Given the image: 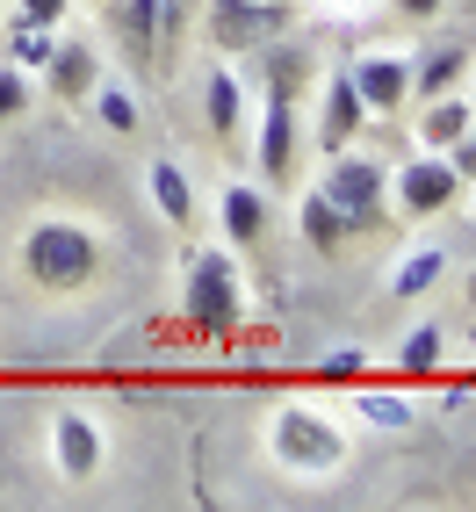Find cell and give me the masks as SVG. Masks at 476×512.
<instances>
[{"instance_id": "1", "label": "cell", "mask_w": 476, "mask_h": 512, "mask_svg": "<svg viewBox=\"0 0 476 512\" xmlns=\"http://www.w3.org/2000/svg\"><path fill=\"white\" fill-rule=\"evenodd\" d=\"M267 455L289 476H303V484H332V476L347 469L354 440L332 412H318V404H282V412L267 419Z\"/></svg>"}, {"instance_id": "2", "label": "cell", "mask_w": 476, "mask_h": 512, "mask_svg": "<svg viewBox=\"0 0 476 512\" xmlns=\"http://www.w3.org/2000/svg\"><path fill=\"white\" fill-rule=\"evenodd\" d=\"M22 267H29V282L51 289V296H73L94 282V267H101V238L87 224H65V217H44V224H29L22 231Z\"/></svg>"}, {"instance_id": "3", "label": "cell", "mask_w": 476, "mask_h": 512, "mask_svg": "<svg viewBox=\"0 0 476 512\" xmlns=\"http://www.w3.org/2000/svg\"><path fill=\"white\" fill-rule=\"evenodd\" d=\"M181 303H188V318H195L202 332L231 339L238 325H246V282H238V260H231L224 246L195 253L188 275H181Z\"/></svg>"}, {"instance_id": "4", "label": "cell", "mask_w": 476, "mask_h": 512, "mask_svg": "<svg viewBox=\"0 0 476 512\" xmlns=\"http://www.w3.org/2000/svg\"><path fill=\"white\" fill-rule=\"evenodd\" d=\"M318 195L332 202L339 217H347V231H376V224H383V210H390V174H383L376 159H361V152L347 145V152H332Z\"/></svg>"}, {"instance_id": "5", "label": "cell", "mask_w": 476, "mask_h": 512, "mask_svg": "<svg viewBox=\"0 0 476 512\" xmlns=\"http://www.w3.org/2000/svg\"><path fill=\"white\" fill-rule=\"evenodd\" d=\"M296 80H303V58H275L267 116H260V181L267 188H282L296 174Z\"/></svg>"}, {"instance_id": "6", "label": "cell", "mask_w": 476, "mask_h": 512, "mask_svg": "<svg viewBox=\"0 0 476 512\" xmlns=\"http://www.w3.org/2000/svg\"><path fill=\"white\" fill-rule=\"evenodd\" d=\"M455 195H462V181H455V166L440 159V152H419V159H404V174L390 181V202H397V210L412 217V224L440 217Z\"/></svg>"}, {"instance_id": "7", "label": "cell", "mask_w": 476, "mask_h": 512, "mask_svg": "<svg viewBox=\"0 0 476 512\" xmlns=\"http://www.w3.org/2000/svg\"><path fill=\"white\" fill-rule=\"evenodd\" d=\"M347 80L354 94L368 101V116H397L404 101H412V58H397V51H368L347 65Z\"/></svg>"}, {"instance_id": "8", "label": "cell", "mask_w": 476, "mask_h": 512, "mask_svg": "<svg viewBox=\"0 0 476 512\" xmlns=\"http://www.w3.org/2000/svg\"><path fill=\"white\" fill-rule=\"evenodd\" d=\"M101 426L87 419V412H58L51 419V469L65 476V484H94L101 476Z\"/></svg>"}, {"instance_id": "9", "label": "cell", "mask_w": 476, "mask_h": 512, "mask_svg": "<svg viewBox=\"0 0 476 512\" xmlns=\"http://www.w3.org/2000/svg\"><path fill=\"white\" fill-rule=\"evenodd\" d=\"M282 29V0H210V37L224 51H253Z\"/></svg>"}, {"instance_id": "10", "label": "cell", "mask_w": 476, "mask_h": 512, "mask_svg": "<svg viewBox=\"0 0 476 512\" xmlns=\"http://www.w3.org/2000/svg\"><path fill=\"white\" fill-rule=\"evenodd\" d=\"M361 130H368V101L354 94L347 73H332V87H325V116H318V145H325V152H347Z\"/></svg>"}, {"instance_id": "11", "label": "cell", "mask_w": 476, "mask_h": 512, "mask_svg": "<svg viewBox=\"0 0 476 512\" xmlns=\"http://www.w3.org/2000/svg\"><path fill=\"white\" fill-rule=\"evenodd\" d=\"M296 231H303V246H311V253H339V246H347V217H339L332 210V202L311 188V195H296Z\"/></svg>"}, {"instance_id": "12", "label": "cell", "mask_w": 476, "mask_h": 512, "mask_svg": "<svg viewBox=\"0 0 476 512\" xmlns=\"http://www.w3.org/2000/svg\"><path fill=\"white\" fill-rule=\"evenodd\" d=\"M44 73H51V94L58 101H87L94 94V51L87 44H51Z\"/></svg>"}, {"instance_id": "13", "label": "cell", "mask_w": 476, "mask_h": 512, "mask_svg": "<svg viewBox=\"0 0 476 512\" xmlns=\"http://www.w3.org/2000/svg\"><path fill=\"white\" fill-rule=\"evenodd\" d=\"M145 188H152V202H159L166 224H188V217H195V188H188V174H181V159H152Z\"/></svg>"}, {"instance_id": "14", "label": "cell", "mask_w": 476, "mask_h": 512, "mask_svg": "<svg viewBox=\"0 0 476 512\" xmlns=\"http://www.w3.org/2000/svg\"><path fill=\"white\" fill-rule=\"evenodd\" d=\"M217 217H224V238H231V246H253V238L267 231V202H260V188H224Z\"/></svg>"}, {"instance_id": "15", "label": "cell", "mask_w": 476, "mask_h": 512, "mask_svg": "<svg viewBox=\"0 0 476 512\" xmlns=\"http://www.w3.org/2000/svg\"><path fill=\"white\" fill-rule=\"evenodd\" d=\"M440 275H448V253H440V246H412L390 267V296H426Z\"/></svg>"}, {"instance_id": "16", "label": "cell", "mask_w": 476, "mask_h": 512, "mask_svg": "<svg viewBox=\"0 0 476 512\" xmlns=\"http://www.w3.org/2000/svg\"><path fill=\"white\" fill-rule=\"evenodd\" d=\"M123 44H130V58H152L159 51V29H166V0H123Z\"/></svg>"}, {"instance_id": "17", "label": "cell", "mask_w": 476, "mask_h": 512, "mask_svg": "<svg viewBox=\"0 0 476 512\" xmlns=\"http://www.w3.org/2000/svg\"><path fill=\"white\" fill-rule=\"evenodd\" d=\"M347 390H354V412H361L368 426H383V433H390V426H412V419H419V404L404 397V390H368V383H347Z\"/></svg>"}, {"instance_id": "18", "label": "cell", "mask_w": 476, "mask_h": 512, "mask_svg": "<svg viewBox=\"0 0 476 512\" xmlns=\"http://www.w3.org/2000/svg\"><path fill=\"white\" fill-rule=\"evenodd\" d=\"M469 123H476V116H469L462 94H433V109H426V152H448Z\"/></svg>"}, {"instance_id": "19", "label": "cell", "mask_w": 476, "mask_h": 512, "mask_svg": "<svg viewBox=\"0 0 476 512\" xmlns=\"http://www.w3.org/2000/svg\"><path fill=\"white\" fill-rule=\"evenodd\" d=\"M440 347H448L440 325H412V332L397 339V375H404V383H412V375H433L440 368Z\"/></svg>"}, {"instance_id": "20", "label": "cell", "mask_w": 476, "mask_h": 512, "mask_svg": "<svg viewBox=\"0 0 476 512\" xmlns=\"http://www.w3.org/2000/svg\"><path fill=\"white\" fill-rule=\"evenodd\" d=\"M94 116L116 130V138H138V94L123 80H94Z\"/></svg>"}, {"instance_id": "21", "label": "cell", "mask_w": 476, "mask_h": 512, "mask_svg": "<svg viewBox=\"0 0 476 512\" xmlns=\"http://www.w3.org/2000/svg\"><path fill=\"white\" fill-rule=\"evenodd\" d=\"M469 73V51H433L426 65H412V94H455V80Z\"/></svg>"}, {"instance_id": "22", "label": "cell", "mask_w": 476, "mask_h": 512, "mask_svg": "<svg viewBox=\"0 0 476 512\" xmlns=\"http://www.w3.org/2000/svg\"><path fill=\"white\" fill-rule=\"evenodd\" d=\"M44 58H51V29L15 22V37H8V65H22V73H44Z\"/></svg>"}, {"instance_id": "23", "label": "cell", "mask_w": 476, "mask_h": 512, "mask_svg": "<svg viewBox=\"0 0 476 512\" xmlns=\"http://www.w3.org/2000/svg\"><path fill=\"white\" fill-rule=\"evenodd\" d=\"M210 130L238 138V73H210Z\"/></svg>"}, {"instance_id": "24", "label": "cell", "mask_w": 476, "mask_h": 512, "mask_svg": "<svg viewBox=\"0 0 476 512\" xmlns=\"http://www.w3.org/2000/svg\"><path fill=\"white\" fill-rule=\"evenodd\" d=\"M318 375H325V383H361V375H368V354H361V347H325V354H318Z\"/></svg>"}, {"instance_id": "25", "label": "cell", "mask_w": 476, "mask_h": 512, "mask_svg": "<svg viewBox=\"0 0 476 512\" xmlns=\"http://www.w3.org/2000/svg\"><path fill=\"white\" fill-rule=\"evenodd\" d=\"M29 94H37V87H29L22 65H0V116H22V109H29Z\"/></svg>"}, {"instance_id": "26", "label": "cell", "mask_w": 476, "mask_h": 512, "mask_svg": "<svg viewBox=\"0 0 476 512\" xmlns=\"http://www.w3.org/2000/svg\"><path fill=\"white\" fill-rule=\"evenodd\" d=\"M73 0H15V22H37V29H58Z\"/></svg>"}, {"instance_id": "27", "label": "cell", "mask_w": 476, "mask_h": 512, "mask_svg": "<svg viewBox=\"0 0 476 512\" xmlns=\"http://www.w3.org/2000/svg\"><path fill=\"white\" fill-rule=\"evenodd\" d=\"M440 159L455 166V181H476V123H469V130H462V138H455L448 152H440Z\"/></svg>"}, {"instance_id": "28", "label": "cell", "mask_w": 476, "mask_h": 512, "mask_svg": "<svg viewBox=\"0 0 476 512\" xmlns=\"http://www.w3.org/2000/svg\"><path fill=\"white\" fill-rule=\"evenodd\" d=\"M318 15H332V22H361L368 15V0H311Z\"/></svg>"}, {"instance_id": "29", "label": "cell", "mask_w": 476, "mask_h": 512, "mask_svg": "<svg viewBox=\"0 0 476 512\" xmlns=\"http://www.w3.org/2000/svg\"><path fill=\"white\" fill-rule=\"evenodd\" d=\"M397 8L412 15V22H426V15H440V0H397Z\"/></svg>"}, {"instance_id": "30", "label": "cell", "mask_w": 476, "mask_h": 512, "mask_svg": "<svg viewBox=\"0 0 476 512\" xmlns=\"http://www.w3.org/2000/svg\"><path fill=\"white\" fill-rule=\"evenodd\" d=\"M462 101H469V116H476V87H469V94H462Z\"/></svg>"}]
</instances>
